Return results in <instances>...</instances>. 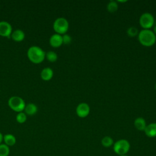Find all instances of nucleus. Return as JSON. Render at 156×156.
I'll use <instances>...</instances> for the list:
<instances>
[{
	"label": "nucleus",
	"instance_id": "obj_18",
	"mask_svg": "<svg viewBox=\"0 0 156 156\" xmlns=\"http://www.w3.org/2000/svg\"><path fill=\"white\" fill-rule=\"evenodd\" d=\"M45 57L46 58V59L48 61H49L51 62H54L58 58V56H57V54H56V52H55L54 51H52L47 52L46 53Z\"/></svg>",
	"mask_w": 156,
	"mask_h": 156
},
{
	"label": "nucleus",
	"instance_id": "obj_19",
	"mask_svg": "<svg viewBox=\"0 0 156 156\" xmlns=\"http://www.w3.org/2000/svg\"><path fill=\"white\" fill-rule=\"evenodd\" d=\"M10 153V149L5 144H0V156H8Z\"/></svg>",
	"mask_w": 156,
	"mask_h": 156
},
{
	"label": "nucleus",
	"instance_id": "obj_17",
	"mask_svg": "<svg viewBox=\"0 0 156 156\" xmlns=\"http://www.w3.org/2000/svg\"><path fill=\"white\" fill-rule=\"evenodd\" d=\"M118 9V4L116 1H110L107 5V10L110 13H113L117 11Z\"/></svg>",
	"mask_w": 156,
	"mask_h": 156
},
{
	"label": "nucleus",
	"instance_id": "obj_23",
	"mask_svg": "<svg viewBox=\"0 0 156 156\" xmlns=\"http://www.w3.org/2000/svg\"><path fill=\"white\" fill-rule=\"evenodd\" d=\"M2 140H3V135H2V134L0 132V144H1Z\"/></svg>",
	"mask_w": 156,
	"mask_h": 156
},
{
	"label": "nucleus",
	"instance_id": "obj_6",
	"mask_svg": "<svg viewBox=\"0 0 156 156\" xmlns=\"http://www.w3.org/2000/svg\"><path fill=\"white\" fill-rule=\"evenodd\" d=\"M154 16L149 12L143 13L139 19L140 24L143 29H151L154 26Z\"/></svg>",
	"mask_w": 156,
	"mask_h": 156
},
{
	"label": "nucleus",
	"instance_id": "obj_26",
	"mask_svg": "<svg viewBox=\"0 0 156 156\" xmlns=\"http://www.w3.org/2000/svg\"><path fill=\"white\" fill-rule=\"evenodd\" d=\"M118 156H128L127 155H118Z\"/></svg>",
	"mask_w": 156,
	"mask_h": 156
},
{
	"label": "nucleus",
	"instance_id": "obj_10",
	"mask_svg": "<svg viewBox=\"0 0 156 156\" xmlns=\"http://www.w3.org/2000/svg\"><path fill=\"white\" fill-rule=\"evenodd\" d=\"M144 132L146 135L149 138L156 137V122H152L147 125Z\"/></svg>",
	"mask_w": 156,
	"mask_h": 156
},
{
	"label": "nucleus",
	"instance_id": "obj_13",
	"mask_svg": "<svg viewBox=\"0 0 156 156\" xmlns=\"http://www.w3.org/2000/svg\"><path fill=\"white\" fill-rule=\"evenodd\" d=\"M11 37L15 41H21L25 37V34L21 29H16L12 33Z\"/></svg>",
	"mask_w": 156,
	"mask_h": 156
},
{
	"label": "nucleus",
	"instance_id": "obj_4",
	"mask_svg": "<svg viewBox=\"0 0 156 156\" xmlns=\"http://www.w3.org/2000/svg\"><path fill=\"white\" fill-rule=\"evenodd\" d=\"M53 29L56 34L64 35L69 29V23L63 17H59L55 20L53 23Z\"/></svg>",
	"mask_w": 156,
	"mask_h": 156
},
{
	"label": "nucleus",
	"instance_id": "obj_15",
	"mask_svg": "<svg viewBox=\"0 0 156 156\" xmlns=\"http://www.w3.org/2000/svg\"><path fill=\"white\" fill-rule=\"evenodd\" d=\"M24 110L26 114L28 115H34L37 112L38 108L35 104L33 103H29L26 105Z\"/></svg>",
	"mask_w": 156,
	"mask_h": 156
},
{
	"label": "nucleus",
	"instance_id": "obj_9",
	"mask_svg": "<svg viewBox=\"0 0 156 156\" xmlns=\"http://www.w3.org/2000/svg\"><path fill=\"white\" fill-rule=\"evenodd\" d=\"M49 43L54 48L60 47L63 44L62 35L56 33L53 34L49 38Z\"/></svg>",
	"mask_w": 156,
	"mask_h": 156
},
{
	"label": "nucleus",
	"instance_id": "obj_16",
	"mask_svg": "<svg viewBox=\"0 0 156 156\" xmlns=\"http://www.w3.org/2000/svg\"><path fill=\"white\" fill-rule=\"evenodd\" d=\"M101 144L104 147H109L113 145L114 141L111 136H105L102 138Z\"/></svg>",
	"mask_w": 156,
	"mask_h": 156
},
{
	"label": "nucleus",
	"instance_id": "obj_22",
	"mask_svg": "<svg viewBox=\"0 0 156 156\" xmlns=\"http://www.w3.org/2000/svg\"><path fill=\"white\" fill-rule=\"evenodd\" d=\"M62 40H63V44H69L72 41V38L68 34H65L62 35Z\"/></svg>",
	"mask_w": 156,
	"mask_h": 156
},
{
	"label": "nucleus",
	"instance_id": "obj_5",
	"mask_svg": "<svg viewBox=\"0 0 156 156\" xmlns=\"http://www.w3.org/2000/svg\"><path fill=\"white\" fill-rule=\"evenodd\" d=\"M9 107L16 112H21L24 110L26 104L24 101L20 96H12L8 100Z\"/></svg>",
	"mask_w": 156,
	"mask_h": 156
},
{
	"label": "nucleus",
	"instance_id": "obj_8",
	"mask_svg": "<svg viewBox=\"0 0 156 156\" xmlns=\"http://www.w3.org/2000/svg\"><path fill=\"white\" fill-rule=\"evenodd\" d=\"M12 32L11 24L5 21H0V35L5 37H10Z\"/></svg>",
	"mask_w": 156,
	"mask_h": 156
},
{
	"label": "nucleus",
	"instance_id": "obj_12",
	"mask_svg": "<svg viewBox=\"0 0 156 156\" xmlns=\"http://www.w3.org/2000/svg\"><path fill=\"white\" fill-rule=\"evenodd\" d=\"M146 126V122L142 117H138L134 121L135 127L140 131H144Z\"/></svg>",
	"mask_w": 156,
	"mask_h": 156
},
{
	"label": "nucleus",
	"instance_id": "obj_7",
	"mask_svg": "<svg viewBox=\"0 0 156 156\" xmlns=\"http://www.w3.org/2000/svg\"><path fill=\"white\" fill-rule=\"evenodd\" d=\"M76 112L79 117L83 118L87 117L90 114V107L88 104L85 102H82L77 106Z\"/></svg>",
	"mask_w": 156,
	"mask_h": 156
},
{
	"label": "nucleus",
	"instance_id": "obj_21",
	"mask_svg": "<svg viewBox=\"0 0 156 156\" xmlns=\"http://www.w3.org/2000/svg\"><path fill=\"white\" fill-rule=\"evenodd\" d=\"M127 34L129 37H133L138 34V30L135 27H130L127 30Z\"/></svg>",
	"mask_w": 156,
	"mask_h": 156
},
{
	"label": "nucleus",
	"instance_id": "obj_27",
	"mask_svg": "<svg viewBox=\"0 0 156 156\" xmlns=\"http://www.w3.org/2000/svg\"><path fill=\"white\" fill-rule=\"evenodd\" d=\"M155 90H156V83H155Z\"/></svg>",
	"mask_w": 156,
	"mask_h": 156
},
{
	"label": "nucleus",
	"instance_id": "obj_3",
	"mask_svg": "<svg viewBox=\"0 0 156 156\" xmlns=\"http://www.w3.org/2000/svg\"><path fill=\"white\" fill-rule=\"evenodd\" d=\"M130 148V144L128 140L126 139H120L114 143L113 149L115 153L118 155H127Z\"/></svg>",
	"mask_w": 156,
	"mask_h": 156
},
{
	"label": "nucleus",
	"instance_id": "obj_14",
	"mask_svg": "<svg viewBox=\"0 0 156 156\" xmlns=\"http://www.w3.org/2000/svg\"><path fill=\"white\" fill-rule=\"evenodd\" d=\"M3 140L5 143V144L9 146H12L15 144L16 140L15 136L10 133L5 134L3 136Z\"/></svg>",
	"mask_w": 156,
	"mask_h": 156
},
{
	"label": "nucleus",
	"instance_id": "obj_25",
	"mask_svg": "<svg viewBox=\"0 0 156 156\" xmlns=\"http://www.w3.org/2000/svg\"><path fill=\"white\" fill-rule=\"evenodd\" d=\"M118 2H127V1H121V0H118L117 1Z\"/></svg>",
	"mask_w": 156,
	"mask_h": 156
},
{
	"label": "nucleus",
	"instance_id": "obj_11",
	"mask_svg": "<svg viewBox=\"0 0 156 156\" xmlns=\"http://www.w3.org/2000/svg\"><path fill=\"white\" fill-rule=\"evenodd\" d=\"M54 75V72L53 70L49 68V67H46L43 68L40 73V76L41 78L43 80H51Z\"/></svg>",
	"mask_w": 156,
	"mask_h": 156
},
{
	"label": "nucleus",
	"instance_id": "obj_2",
	"mask_svg": "<svg viewBox=\"0 0 156 156\" xmlns=\"http://www.w3.org/2000/svg\"><path fill=\"white\" fill-rule=\"evenodd\" d=\"M45 52L39 46H32L27 52V55L30 61L34 63H40L45 58Z\"/></svg>",
	"mask_w": 156,
	"mask_h": 156
},
{
	"label": "nucleus",
	"instance_id": "obj_24",
	"mask_svg": "<svg viewBox=\"0 0 156 156\" xmlns=\"http://www.w3.org/2000/svg\"><path fill=\"white\" fill-rule=\"evenodd\" d=\"M154 34H155V35H156V25L154 26Z\"/></svg>",
	"mask_w": 156,
	"mask_h": 156
},
{
	"label": "nucleus",
	"instance_id": "obj_1",
	"mask_svg": "<svg viewBox=\"0 0 156 156\" xmlns=\"http://www.w3.org/2000/svg\"><path fill=\"white\" fill-rule=\"evenodd\" d=\"M138 39L143 46L150 47L155 43L156 35L151 29H143L138 32Z\"/></svg>",
	"mask_w": 156,
	"mask_h": 156
},
{
	"label": "nucleus",
	"instance_id": "obj_20",
	"mask_svg": "<svg viewBox=\"0 0 156 156\" xmlns=\"http://www.w3.org/2000/svg\"><path fill=\"white\" fill-rule=\"evenodd\" d=\"M26 119H27V116L25 113L23 112L18 113L16 116V120L18 123H20V124L24 123L26 121Z\"/></svg>",
	"mask_w": 156,
	"mask_h": 156
}]
</instances>
